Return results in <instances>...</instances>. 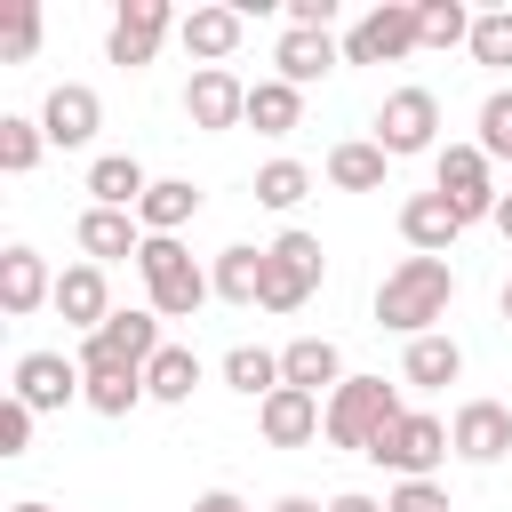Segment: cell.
<instances>
[{"mask_svg": "<svg viewBox=\"0 0 512 512\" xmlns=\"http://www.w3.org/2000/svg\"><path fill=\"white\" fill-rule=\"evenodd\" d=\"M320 272H328L320 240H312V232H280V240L264 248V312H296V304L320 288Z\"/></svg>", "mask_w": 512, "mask_h": 512, "instance_id": "cell-7", "label": "cell"}, {"mask_svg": "<svg viewBox=\"0 0 512 512\" xmlns=\"http://www.w3.org/2000/svg\"><path fill=\"white\" fill-rule=\"evenodd\" d=\"M384 512H448V488H440V480H400V488L384 496Z\"/></svg>", "mask_w": 512, "mask_h": 512, "instance_id": "cell-38", "label": "cell"}, {"mask_svg": "<svg viewBox=\"0 0 512 512\" xmlns=\"http://www.w3.org/2000/svg\"><path fill=\"white\" fill-rule=\"evenodd\" d=\"M168 336H160V312L144 304V312H112L96 336H80V368H152V352H160Z\"/></svg>", "mask_w": 512, "mask_h": 512, "instance_id": "cell-8", "label": "cell"}, {"mask_svg": "<svg viewBox=\"0 0 512 512\" xmlns=\"http://www.w3.org/2000/svg\"><path fill=\"white\" fill-rule=\"evenodd\" d=\"M384 168H392V152H384L376 136L328 144V184H336V192H384Z\"/></svg>", "mask_w": 512, "mask_h": 512, "instance_id": "cell-22", "label": "cell"}, {"mask_svg": "<svg viewBox=\"0 0 512 512\" xmlns=\"http://www.w3.org/2000/svg\"><path fill=\"white\" fill-rule=\"evenodd\" d=\"M144 192H152V176H144V160H128V152H104V160H88V208H144Z\"/></svg>", "mask_w": 512, "mask_h": 512, "instance_id": "cell-20", "label": "cell"}, {"mask_svg": "<svg viewBox=\"0 0 512 512\" xmlns=\"http://www.w3.org/2000/svg\"><path fill=\"white\" fill-rule=\"evenodd\" d=\"M40 304H56V272H48V256L40 248H0V312L8 320H32Z\"/></svg>", "mask_w": 512, "mask_h": 512, "instance_id": "cell-14", "label": "cell"}, {"mask_svg": "<svg viewBox=\"0 0 512 512\" xmlns=\"http://www.w3.org/2000/svg\"><path fill=\"white\" fill-rule=\"evenodd\" d=\"M336 24V0H288V32H328Z\"/></svg>", "mask_w": 512, "mask_h": 512, "instance_id": "cell-40", "label": "cell"}, {"mask_svg": "<svg viewBox=\"0 0 512 512\" xmlns=\"http://www.w3.org/2000/svg\"><path fill=\"white\" fill-rule=\"evenodd\" d=\"M408 48H424V32H416V8H400V0L368 8V16L344 32V64H392V56H408Z\"/></svg>", "mask_w": 512, "mask_h": 512, "instance_id": "cell-12", "label": "cell"}, {"mask_svg": "<svg viewBox=\"0 0 512 512\" xmlns=\"http://www.w3.org/2000/svg\"><path fill=\"white\" fill-rule=\"evenodd\" d=\"M192 512H248V504H240L232 488H200V496H192Z\"/></svg>", "mask_w": 512, "mask_h": 512, "instance_id": "cell-41", "label": "cell"}, {"mask_svg": "<svg viewBox=\"0 0 512 512\" xmlns=\"http://www.w3.org/2000/svg\"><path fill=\"white\" fill-rule=\"evenodd\" d=\"M80 376H88V392H80V400H88L96 416H128L136 400H152L136 368H80Z\"/></svg>", "mask_w": 512, "mask_h": 512, "instance_id": "cell-31", "label": "cell"}, {"mask_svg": "<svg viewBox=\"0 0 512 512\" xmlns=\"http://www.w3.org/2000/svg\"><path fill=\"white\" fill-rule=\"evenodd\" d=\"M8 512H48V504H32V496H24V504H8Z\"/></svg>", "mask_w": 512, "mask_h": 512, "instance_id": "cell-45", "label": "cell"}, {"mask_svg": "<svg viewBox=\"0 0 512 512\" xmlns=\"http://www.w3.org/2000/svg\"><path fill=\"white\" fill-rule=\"evenodd\" d=\"M40 152H48V128L24 120V112H0V168H8V176H32Z\"/></svg>", "mask_w": 512, "mask_h": 512, "instance_id": "cell-32", "label": "cell"}, {"mask_svg": "<svg viewBox=\"0 0 512 512\" xmlns=\"http://www.w3.org/2000/svg\"><path fill=\"white\" fill-rule=\"evenodd\" d=\"M184 120L192 128H248V80L232 72V64H200L192 80H184Z\"/></svg>", "mask_w": 512, "mask_h": 512, "instance_id": "cell-11", "label": "cell"}, {"mask_svg": "<svg viewBox=\"0 0 512 512\" xmlns=\"http://www.w3.org/2000/svg\"><path fill=\"white\" fill-rule=\"evenodd\" d=\"M392 416H408V408H400V392H392L384 376H344V384L328 392V424H320V432H328L336 448L368 456V448H376V432H384Z\"/></svg>", "mask_w": 512, "mask_h": 512, "instance_id": "cell-3", "label": "cell"}, {"mask_svg": "<svg viewBox=\"0 0 512 512\" xmlns=\"http://www.w3.org/2000/svg\"><path fill=\"white\" fill-rule=\"evenodd\" d=\"M456 232H464V216H456L440 192H408V200H400V240H408L416 256H448Z\"/></svg>", "mask_w": 512, "mask_h": 512, "instance_id": "cell-19", "label": "cell"}, {"mask_svg": "<svg viewBox=\"0 0 512 512\" xmlns=\"http://www.w3.org/2000/svg\"><path fill=\"white\" fill-rule=\"evenodd\" d=\"M192 216H200V184H192V176H152V192H144L136 224H144V232H160V240H176Z\"/></svg>", "mask_w": 512, "mask_h": 512, "instance_id": "cell-23", "label": "cell"}, {"mask_svg": "<svg viewBox=\"0 0 512 512\" xmlns=\"http://www.w3.org/2000/svg\"><path fill=\"white\" fill-rule=\"evenodd\" d=\"M32 48H40V8H32V0H16V8L0 16V64H24Z\"/></svg>", "mask_w": 512, "mask_h": 512, "instance_id": "cell-35", "label": "cell"}, {"mask_svg": "<svg viewBox=\"0 0 512 512\" xmlns=\"http://www.w3.org/2000/svg\"><path fill=\"white\" fill-rule=\"evenodd\" d=\"M304 192H312V168H304V160H264V168H256V200H264V208L288 216Z\"/></svg>", "mask_w": 512, "mask_h": 512, "instance_id": "cell-33", "label": "cell"}, {"mask_svg": "<svg viewBox=\"0 0 512 512\" xmlns=\"http://www.w3.org/2000/svg\"><path fill=\"white\" fill-rule=\"evenodd\" d=\"M480 152L512 160V88H488V104H480Z\"/></svg>", "mask_w": 512, "mask_h": 512, "instance_id": "cell-36", "label": "cell"}, {"mask_svg": "<svg viewBox=\"0 0 512 512\" xmlns=\"http://www.w3.org/2000/svg\"><path fill=\"white\" fill-rule=\"evenodd\" d=\"M280 384H296V392H336V384H344V352H336L328 336H296V344L280 352Z\"/></svg>", "mask_w": 512, "mask_h": 512, "instance_id": "cell-24", "label": "cell"}, {"mask_svg": "<svg viewBox=\"0 0 512 512\" xmlns=\"http://www.w3.org/2000/svg\"><path fill=\"white\" fill-rule=\"evenodd\" d=\"M240 32H248V16H240V8H192V16L176 24V40H184L200 64H224V56L240 48Z\"/></svg>", "mask_w": 512, "mask_h": 512, "instance_id": "cell-25", "label": "cell"}, {"mask_svg": "<svg viewBox=\"0 0 512 512\" xmlns=\"http://www.w3.org/2000/svg\"><path fill=\"white\" fill-rule=\"evenodd\" d=\"M80 392H88V376H80V360H64V352H16V368H8V400H24L32 416L72 408Z\"/></svg>", "mask_w": 512, "mask_h": 512, "instance_id": "cell-9", "label": "cell"}, {"mask_svg": "<svg viewBox=\"0 0 512 512\" xmlns=\"http://www.w3.org/2000/svg\"><path fill=\"white\" fill-rule=\"evenodd\" d=\"M376 144L392 160H416V152H440V96L432 88H392L376 104Z\"/></svg>", "mask_w": 512, "mask_h": 512, "instance_id": "cell-6", "label": "cell"}, {"mask_svg": "<svg viewBox=\"0 0 512 512\" xmlns=\"http://www.w3.org/2000/svg\"><path fill=\"white\" fill-rule=\"evenodd\" d=\"M40 128H48V144L80 152V144H96V128H104V96H96L88 80H56L48 104H40Z\"/></svg>", "mask_w": 512, "mask_h": 512, "instance_id": "cell-13", "label": "cell"}, {"mask_svg": "<svg viewBox=\"0 0 512 512\" xmlns=\"http://www.w3.org/2000/svg\"><path fill=\"white\" fill-rule=\"evenodd\" d=\"M272 512H328V504H320V496H280Z\"/></svg>", "mask_w": 512, "mask_h": 512, "instance_id": "cell-43", "label": "cell"}, {"mask_svg": "<svg viewBox=\"0 0 512 512\" xmlns=\"http://www.w3.org/2000/svg\"><path fill=\"white\" fill-rule=\"evenodd\" d=\"M448 296H456V264L448 256H400L376 280V328L416 344V336H432V320H448Z\"/></svg>", "mask_w": 512, "mask_h": 512, "instance_id": "cell-1", "label": "cell"}, {"mask_svg": "<svg viewBox=\"0 0 512 512\" xmlns=\"http://www.w3.org/2000/svg\"><path fill=\"white\" fill-rule=\"evenodd\" d=\"M192 384H200V352H192V344H160L152 368H144V392H152L160 408H184Z\"/></svg>", "mask_w": 512, "mask_h": 512, "instance_id": "cell-28", "label": "cell"}, {"mask_svg": "<svg viewBox=\"0 0 512 512\" xmlns=\"http://www.w3.org/2000/svg\"><path fill=\"white\" fill-rule=\"evenodd\" d=\"M72 240H80V256H88V264H120V256H144V224H136L128 208H80Z\"/></svg>", "mask_w": 512, "mask_h": 512, "instance_id": "cell-18", "label": "cell"}, {"mask_svg": "<svg viewBox=\"0 0 512 512\" xmlns=\"http://www.w3.org/2000/svg\"><path fill=\"white\" fill-rule=\"evenodd\" d=\"M368 464H384V472H400V480H432V472L448 464V424L424 416V408H408V416H392V424L376 432Z\"/></svg>", "mask_w": 512, "mask_h": 512, "instance_id": "cell-4", "label": "cell"}, {"mask_svg": "<svg viewBox=\"0 0 512 512\" xmlns=\"http://www.w3.org/2000/svg\"><path fill=\"white\" fill-rule=\"evenodd\" d=\"M184 16L168 8V0H120V16H112V40H104V56L120 64V72H144L152 56H160V40L176 32Z\"/></svg>", "mask_w": 512, "mask_h": 512, "instance_id": "cell-10", "label": "cell"}, {"mask_svg": "<svg viewBox=\"0 0 512 512\" xmlns=\"http://www.w3.org/2000/svg\"><path fill=\"white\" fill-rule=\"evenodd\" d=\"M472 56H480V64H512V8L472 16Z\"/></svg>", "mask_w": 512, "mask_h": 512, "instance_id": "cell-37", "label": "cell"}, {"mask_svg": "<svg viewBox=\"0 0 512 512\" xmlns=\"http://www.w3.org/2000/svg\"><path fill=\"white\" fill-rule=\"evenodd\" d=\"M56 312H64V328H80V336H96L120 304H112V280H104V264H64L56 272Z\"/></svg>", "mask_w": 512, "mask_h": 512, "instance_id": "cell-15", "label": "cell"}, {"mask_svg": "<svg viewBox=\"0 0 512 512\" xmlns=\"http://www.w3.org/2000/svg\"><path fill=\"white\" fill-rule=\"evenodd\" d=\"M296 120H304V88H288L280 72L248 88V128H256V136H288Z\"/></svg>", "mask_w": 512, "mask_h": 512, "instance_id": "cell-29", "label": "cell"}, {"mask_svg": "<svg viewBox=\"0 0 512 512\" xmlns=\"http://www.w3.org/2000/svg\"><path fill=\"white\" fill-rule=\"evenodd\" d=\"M208 280H216V296H224V304H264V248L232 240V248L208 264Z\"/></svg>", "mask_w": 512, "mask_h": 512, "instance_id": "cell-27", "label": "cell"}, {"mask_svg": "<svg viewBox=\"0 0 512 512\" xmlns=\"http://www.w3.org/2000/svg\"><path fill=\"white\" fill-rule=\"evenodd\" d=\"M456 376H464V344H456V336H440V328H432V336H416V344H408V360H400V384H424V392H440V384H456Z\"/></svg>", "mask_w": 512, "mask_h": 512, "instance_id": "cell-26", "label": "cell"}, {"mask_svg": "<svg viewBox=\"0 0 512 512\" xmlns=\"http://www.w3.org/2000/svg\"><path fill=\"white\" fill-rule=\"evenodd\" d=\"M504 168H512V160H504Z\"/></svg>", "mask_w": 512, "mask_h": 512, "instance_id": "cell-47", "label": "cell"}, {"mask_svg": "<svg viewBox=\"0 0 512 512\" xmlns=\"http://www.w3.org/2000/svg\"><path fill=\"white\" fill-rule=\"evenodd\" d=\"M504 320H512V280H504Z\"/></svg>", "mask_w": 512, "mask_h": 512, "instance_id": "cell-46", "label": "cell"}, {"mask_svg": "<svg viewBox=\"0 0 512 512\" xmlns=\"http://www.w3.org/2000/svg\"><path fill=\"white\" fill-rule=\"evenodd\" d=\"M320 424H328L320 392H296V384H280L272 400H256V432H264L272 448H304V440H320Z\"/></svg>", "mask_w": 512, "mask_h": 512, "instance_id": "cell-17", "label": "cell"}, {"mask_svg": "<svg viewBox=\"0 0 512 512\" xmlns=\"http://www.w3.org/2000/svg\"><path fill=\"white\" fill-rule=\"evenodd\" d=\"M136 272H144V304H152L160 320H192V312L216 296V280L192 264V248H184V240H160V232H144Z\"/></svg>", "mask_w": 512, "mask_h": 512, "instance_id": "cell-2", "label": "cell"}, {"mask_svg": "<svg viewBox=\"0 0 512 512\" xmlns=\"http://www.w3.org/2000/svg\"><path fill=\"white\" fill-rule=\"evenodd\" d=\"M224 384L248 392V400H272V392H280V352H264V344H232V352H224Z\"/></svg>", "mask_w": 512, "mask_h": 512, "instance_id": "cell-30", "label": "cell"}, {"mask_svg": "<svg viewBox=\"0 0 512 512\" xmlns=\"http://www.w3.org/2000/svg\"><path fill=\"white\" fill-rule=\"evenodd\" d=\"M448 448H456L464 464H496V456H512V408H504V400H464L456 424H448Z\"/></svg>", "mask_w": 512, "mask_h": 512, "instance_id": "cell-16", "label": "cell"}, {"mask_svg": "<svg viewBox=\"0 0 512 512\" xmlns=\"http://www.w3.org/2000/svg\"><path fill=\"white\" fill-rule=\"evenodd\" d=\"M272 64H280V80H288V88H312V80H328V72L344 64V48H336L328 32H280Z\"/></svg>", "mask_w": 512, "mask_h": 512, "instance_id": "cell-21", "label": "cell"}, {"mask_svg": "<svg viewBox=\"0 0 512 512\" xmlns=\"http://www.w3.org/2000/svg\"><path fill=\"white\" fill-rule=\"evenodd\" d=\"M432 192L464 216V224H480V216H496V176H488V152L480 144H440L432 152Z\"/></svg>", "mask_w": 512, "mask_h": 512, "instance_id": "cell-5", "label": "cell"}, {"mask_svg": "<svg viewBox=\"0 0 512 512\" xmlns=\"http://www.w3.org/2000/svg\"><path fill=\"white\" fill-rule=\"evenodd\" d=\"M488 224H496V232H504V240H512V192H504V200H496V216H488Z\"/></svg>", "mask_w": 512, "mask_h": 512, "instance_id": "cell-44", "label": "cell"}, {"mask_svg": "<svg viewBox=\"0 0 512 512\" xmlns=\"http://www.w3.org/2000/svg\"><path fill=\"white\" fill-rule=\"evenodd\" d=\"M24 448H32V408L8 400V408H0V456H24Z\"/></svg>", "mask_w": 512, "mask_h": 512, "instance_id": "cell-39", "label": "cell"}, {"mask_svg": "<svg viewBox=\"0 0 512 512\" xmlns=\"http://www.w3.org/2000/svg\"><path fill=\"white\" fill-rule=\"evenodd\" d=\"M416 32H424V48H456V40H472V8L464 0H424Z\"/></svg>", "mask_w": 512, "mask_h": 512, "instance_id": "cell-34", "label": "cell"}, {"mask_svg": "<svg viewBox=\"0 0 512 512\" xmlns=\"http://www.w3.org/2000/svg\"><path fill=\"white\" fill-rule=\"evenodd\" d=\"M328 512H384L376 496H360V488H344V496H328Z\"/></svg>", "mask_w": 512, "mask_h": 512, "instance_id": "cell-42", "label": "cell"}]
</instances>
